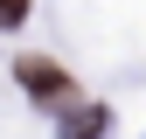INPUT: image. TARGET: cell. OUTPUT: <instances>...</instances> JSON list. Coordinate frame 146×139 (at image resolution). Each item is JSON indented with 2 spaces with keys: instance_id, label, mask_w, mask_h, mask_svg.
<instances>
[{
  "instance_id": "cell-1",
  "label": "cell",
  "mask_w": 146,
  "mask_h": 139,
  "mask_svg": "<svg viewBox=\"0 0 146 139\" xmlns=\"http://www.w3.org/2000/svg\"><path fill=\"white\" fill-rule=\"evenodd\" d=\"M14 77H21V91H28V97H42V104H70V97H77L70 70H63V63H49V56H21V63H14Z\"/></svg>"
},
{
  "instance_id": "cell-2",
  "label": "cell",
  "mask_w": 146,
  "mask_h": 139,
  "mask_svg": "<svg viewBox=\"0 0 146 139\" xmlns=\"http://www.w3.org/2000/svg\"><path fill=\"white\" fill-rule=\"evenodd\" d=\"M63 139H104V104H63Z\"/></svg>"
},
{
  "instance_id": "cell-3",
  "label": "cell",
  "mask_w": 146,
  "mask_h": 139,
  "mask_svg": "<svg viewBox=\"0 0 146 139\" xmlns=\"http://www.w3.org/2000/svg\"><path fill=\"white\" fill-rule=\"evenodd\" d=\"M28 21V0H0V28H21Z\"/></svg>"
}]
</instances>
